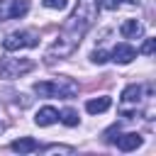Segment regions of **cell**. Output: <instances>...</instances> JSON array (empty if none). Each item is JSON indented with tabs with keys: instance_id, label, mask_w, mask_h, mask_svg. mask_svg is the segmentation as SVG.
<instances>
[{
	"instance_id": "2",
	"label": "cell",
	"mask_w": 156,
	"mask_h": 156,
	"mask_svg": "<svg viewBox=\"0 0 156 156\" xmlns=\"http://www.w3.org/2000/svg\"><path fill=\"white\" fill-rule=\"evenodd\" d=\"M34 93L39 98H73L78 93V83H73L71 78L39 80V83H34Z\"/></svg>"
},
{
	"instance_id": "4",
	"label": "cell",
	"mask_w": 156,
	"mask_h": 156,
	"mask_svg": "<svg viewBox=\"0 0 156 156\" xmlns=\"http://www.w3.org/2000/svg\"><path fill=\"white\" fill-rule=\"evenodd\" d=\"M34 68L32 58H2L0 61V76L2 78H17Z\"/></svg>"
},
{
	"instance_id": "11",
	"label": "cell",
	"mask_w": 156,
	"mask_h": 156,
	"mask_svg": "<svg viewBox=\"0 0 156 156\" xmlns=\"http://www.w3.org/2000/svg\"><path fill=\"white\" fill-rule=\"evenodd\" d=\"M10 149L17 151V154H32V151H39V144L32 136H22V139H15L10 144Z\"/></svg>"
},
{
	"instance_id": "19",
	"label": "cell",
	"mask_w": 156,
	"mask_h": 156,
	"mask_svg": "<svg viewBox=\"0 0 156 156\" xmlns=\"http://www.w3.org/2000/svg\"><path fill=\"white\" fill-rule=\"evenodd\" d=\"M2 132H5V122H0V134H2Z\"/></svg>"
},
{
	"instance_id": "18",
	"label": "cell",
	"mask_w": 156,
	"mask_h": 156,
	"mask_svg": "<svg viewBox=\"0 0 156 156\" xmlns=\"http://www.w3.org/2000/svg\"><path fill=\"white\" fill-rule=\"evenodd\" d=\"M68 5V0H44V7H49V10H63Z\"/></svg>"
},
{
	"instance_id": "3",
	"label": "cell",
	"mask_w": 156,
	"mask_h": 156,
	"mask_svg": "<svg viewBox=\"0 0 156 156\" xmlns=\"http://www.w3.org/2000/svg\"><path fill=\"white\" fill-rule=\"evenodd\" d=\"M37 44H39V39H37V34H34V32H29V29L12 32V34H7V37L2 39V49H5V51L32 49V46H37Z\"/></svg>"
},
{
	"instance_id": "7",
	"label": "cell",
	"mask_w": 156,
	"mask_h": 156,
	"mask_svg": "<svg viewBox=\"0 0 156 156\" xmlns=\"http://www.w3.org/2000/svg\"><path fill=\"white\" fill-rule=\"evenodd\" d=\"M119 34L124 39H141L144 37V24L139 20H124L119 27Z\"/></svg>"
},
{
	"instance_id": "1",
	"label": "cell",
	"mask_w": 156,
	"mask_h": 156,
	"mask_svg": "<svg viewBox=\"0 0 156 156\" xmlns=\"http://www.w3.org/2000/svg\"><path fill=\"white\" fill-rule=\"evenodd\" d=\"M98 12H100V0H78L76 10H73L71 17L63 22L58 39H56V41L51 44V49L46 51V63H51L54 56L63 58V56L73 54V49L80 44L83 34L95 24Z\"/></svg>"
},
{
	"instance_id": "16",
	"label": "cell",
	"mask_w": 156,
	"mask_h": 156,
	"mask_svg": "<svg viewBox=\"0 0 156 156\" xmlns=\"http://www.w3.org/2000/svg\"><path fill=\"white\" fill-rule=\"evenodd\" d=\"M127 5H139V0H124ZM122 5V0H102L100 2V7H107V10H117Z\"/></svg>"
},
{
	"instance_id": "8",
	"label": "cell",
	"mask_w": 156,
	"mask_h": 156,
	"mask_svg": "<svg viewBox=\"0 0 156 156\" xmlns=\"http://www.w3.org/2000/svg\"><path fill=\"white\" fill-rule=\"evenodd\" d=\"M141 95H144V88H141V85H136V83L127 85V88L122 90V107H124V105H139V102H141Z\"/></svg>"
},
{
	"instance_id": "17",
	"label": "cell",
	"mask_w": 156,
	"mask_h": 156,
	"mask_svg": "<svg viewBox=\"0 0 156 156\" xmlns=\"http://www.w3.org/2000/svg\"><path fill=\"white\" fill-rule=\"evenodd\" d=\"M154 49H156V39H144V44H141V54H144V56H151Z\"/></svg>"
},
{
	"instance_id": "10",
	"label": "cell",
	"mask_w": 156,
	"mask_h": 156,
	"mask_svg": "<svg viewBox=\"0 0 156 156\" xmlns=\"http://www.w3.org/2000/svg\"><path fill=\"white\" fill-rule=\"evenodd\" d=\"M117 146H119V151H134L136 146H141V134H136V132L122 134V136H117Z\"/></svg>"
},
{
	"instance_id": "6",
	"label": "cell",
	"mask_w": 156,
	"mask_h": 156,
	"mask_svg": "<svg viewBox=\"0 0 156 156\" xmlns=\"http://www.w3.org/2000/svg\"><path fill=\"white\" fill-rule=\"evenodd\" d=\"M110 58H112L115 63H119V66H127V63H132V61L136 58V49L129 46V44H117V46L112 49Z\"/></svg>"
},
{
	"instance_id": "14",
	"label": "cell",
	"mask_w": 156,
	"mask_h": 156,
	"mask_svg": "<svg viewBox=\"0 0 156 156\" xmlns=\"http://www.w3.org/2000/svg\"><path fill=\"white\" fill-rule=\"evenodd\" d=\"M44 154H73V146H63V144H51L41 149Z\"/></svg>"
},
{
	"instance_id": "15",
	"label": "cell",
	"mask_w": 156,
	"mask_h": 156,
	"mask_svg": "<svg viewBox=\"0 0 156 156\" xmlns=\"http://www.w3.org/2000/svg\"><path fill=\"white\" fill-rule=\"evenodd\" d=\"M90 61H93V63H98V66H102L105 61H110V54H107L105 49H95V51L90 54Z\"/></svg>"
},
{
	"instance_id": "12",
	"label": "cell",
	"mask_w": 156,
	"mask_h": 156,
	"mask_svg": "<svg viewBox=\"0 0 156 156\" xmlns=\"http://www.w3.org/2000/svg\"><path fill=\"white\" fill-rule=\"evenodd\" d=\"M110 105H112V100H110L107 95H102V98H93V100H88V102H85V110H88L90 115H98V112L110 110Z\"/></svg>"
},
{
	"instance_id": "9",
	"label": "cell",
	"mask_w": 156,
	"mask_h": 156,
	"mask_svg": "<svg viewBox=\"0 0 156 156\" xmlns=\"http://www.w3.org/2000/svg\"><path fill=\"white\" fill-rule=\"evenodd\" d=\"M34 122H37L39 127H49V124L58 122V110H56V107H51V105H46V107H41V110L37 112Z\"/></svg>"
},
{
	"instance_id": "5",
	"label": "cell",
	"mask_w": 156,
	"mask_h": 156,
	"mask_svg": "<svg viewBox=\"0 0 156 156\" xmlns=\"http://www.w3.org/2000/svg\"><path fill=\"white\" fill-rule=\"evenodd\" d=\"M29 12V0H0V22L24 17Z\"/></svg>"
},
{
	"instance_id": "13",
	"label": "cell",
	"mask_w": 156,
	"mask_h": 156,
	"mask_svg": "<svg viewBox=\"0 0 156 156\" xmlns=\"http://www.w3.org/2000/svg\"><path fill=\"white\" fill-rule=\"evenodd\" d=\"M58 119H61L66 127H76V124H78V112H76V110H71V107H66V110L58 115Z\"/></svg>"
}]
</instances>
